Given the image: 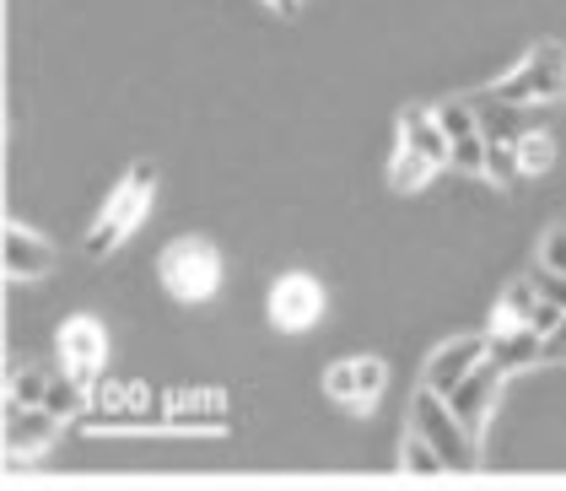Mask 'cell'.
Segmentation results:
<instances>
[{
    "mask_svg": "<svg viewBox=\"0 0 566 491\" xmlns=\"http://www.w3.org/2000/svg\"><path fill=\"white\" fill-rule=\"evenodd\" d=\"M399 470H405V476H437V470H442V453L410 427L405 443H399Z\"/></svg>",
    "mask_w": 566,
    "mask_h": 491,
    "instance_id": "cell-19",
    "label": "cell"
},
{
    "mask_svg": "<svg viewBox=\"0 0 566 491\" xmlns=\"http://www.w3.org/2000/svg\"><path fill=\"white\" fill-rule=\"evenodd\" d=\"M54 270V243L39 238L28 222H6V275L11 281H39Z\"/></svg>",
    "mask_w": 566,
    "mask_h": 491,
    "instance_id": "cell-11",
    "label": "cell"
},
{
    "mask_svg": "<svg viewBox=\"0 0 566 491\" xmlns=\"http://www.w3.org/2000/svg\"><path fill=\"white\" fill-rule=\"evenodd\" d=\"M340 410H350V416H373V410H378V395H350Z\"/></svg>",
    "mask_w": 566,
    "mask_h": 491,
    "instance_id": "cell-29",
    "label": "cell"
},
{
    "mask_svg": "<svg viewBox=\"0 0 566 491\" xmlns=\"http://www.w3.org/2000/svg\"><path fill=\"white\" fill-rule=\"evenodd\" d=\"M324 395L335 405H346L350 395H361V389H356V362H335V367L324 373Z\"/></svg>",
    "mask_w": 566,
    "mask_h": 491,
    "instance_id": "cell-23",
    "label": "cell"
},
{
    "mask_svg": "<svg viewBox=\"0 0 566 491\" xmlns=\"http://www.w3.org/2000/svg\"><path fill=\"white\" fill-rule=\"evenodd\" d=\"M518 168H523V179H545L551 168H556V140L545 130H523L518 140Z\"/></svg>",
    "mask_w": 566,
    "mask_h": 491,
    "instance_id": "cell-17",
    "label": "cell"
},
{
    "mask_svg": "<svg viewBox=\"0 0 566 491\" xmlns=\"http://www.w3.org/2000/svg\"><path fill=\"white\" fill-rule=\"evenodd\" d=\"M168 427L174 432H227V395L221 389H189L168 400Z\"/></svg>",
    "mask_w": 566,
    "mask_h": 491,
    "instance_id": "cell-13",
    "label": "cell"
},
{
    "mask_svg": "<svg viewBox=\"0 0 566 491\" xmlns=\"http://www.w3.org/2000/svg\"><path fill=\"white\" fill-rule=\"evenodd\" d=\"M485 179L496 184V189H507V184L523 179V168H518V140H485Z\"/></svg>",
    "mask_w": 566,
    "mask_h": 491,
    "instance_id": "cell-18",
    "label": "cell"
},
{
    "mask_svg": "<svg viewBox=\"0 0 566 491\" xmlns=\"http://www.w3.org/2000/svg\"><path fill=\"white\" fill-rule=\"evenodd\" d=\"M485 357V335H459V341H448V346H437L432 357H427V367H421V384L427 389H437V395H448L475 362Z\"/></svg>",
    "mask_w": 566,
    "mask_h": 491,
    "instance_id": "cell-12",
    "label": "cell"
},
{
    "mask_svg": "<svg viewBox=\"0 0 566 491\" xmlns=\"http://www.w3.org/2000/svg\"><path fill=\"white\" fill-rule=\"evenodd\" d=\"M157 275H163V292H168L174 303H189V309L211 303L221 292L217 243H211V238H174V243L163 249V260H157Z\"/></svg>",
    "mask_w": 566,
    "mask_h": 491,
    "instance_id": "cell-2",
    "label": "cell"
},
{
    "mask_svg": "<svg viewBox=\"0 0 566 491\" xmlns=\"http://www.w3.org/2000/svg\"><path fill=\"white\" fill-rule=\"evenodd\" d=\"M60 427L65 421L49 405H6V459L28 464V459L49 453V443L60 438Z\"/></svg>",
    "mask_w": 566,
    "mask_h": 491,
    "instance_id": "cell-10",
    "label": "cell"
},
{
    "mask_svg": "<svg viewBox=\"0 0 566 491\" xmlns=\"http://www.w3.org/2000/svg\"><path fill=\"white\" fill-rule=\"evenodd\" d=\"M356 389L361 395H384L389 389V367L378 357H356Z\"/></svg>",
    "mask_w": 566,
    "mask_h": 491,
    "instance_id": "cell-25",
    "label": "cell"
},
{
    "mask_svg": "<svg viewBox=\"0 0 566 491\" xmlns=\"http://www.w3.org/2000/svg\"><path fill=\"white\" fill-rule=\"evenodd\" d=\"M437 174H442L437 163H427L421 152H410V146L394 140V157H389V189L394 195H416V189H427Z\"/></svg>",
    "mask_w": 566,
    "mask_h": 491,
    "instance_id": "cell-16",
    "label": "cell"
},
{
    "mask_svg": "<svg viewBox=\"0 0 566 491\" xmlns=\"http://www.w3.org/2000/svg\"><path fill=\"white\" fill-rule=\"evenodd\" d=\"M399 146H410L427 163L448 168V130L437 125V108H427V103H405L399 108Z\"/></svg>",
    "mask_w": 566,
    "mask_h": 491,
    "instance_id": "cell-14",
    "label": "cell"
},
{
    "mask_svg": "<svg viewBox=\"0 0 566 491\" xmlns=\"http://www.w3.org/2000/svg\"><path fill=\"white\" fill-rule=\"evenodd\" d=\"M502 378H507V373H502L496 362L480 357L475 367H470V373H464L448 395H442V400H448V410L459 416V427H464L470 438H480V432H485L491 410H496V400H502Z\"/></svg>",
    "mask_w": 566,
    "mask_h": 491,
    "instance_id": "cell-6",
    "label": "cell"
},
{
    "mask_svg": "<svg viewBox=\"0 0 566 491\" xmlns=\"http://www.w3.org/2000/svg\"><path fill=\"white\" fill-rule=\"evenodd\" d=\"M491 97L513 103V108H539V103H562L566 97V44L556 39H539L528 49V60L513 65L502 82H491Z\"/></svg>",
    "mask_w": 566,
    "mask_h": 491,
    "instance_id": "cell-3",
    "label": "cell"
},
{
    "mask_svg": "<svg viewBox=\"0 0 566 491\" xmlns=\"http://www.w3.org/2000/svg\"><path fill=\"white\" fill-rule=\"evenodd\" d=\"M539 265L562 270V275H566V222L545 227V238H539Z\"/></svg>",
    "mask_w": 566,
    "mask_h": 491,
    "instance_id": "cell-24",
    "label": "cell"
},
{
    "mask_svg": "<svg viewBox=\"0 0 566 491\" xmlns=\"http://www.w3.org/2000/svg\"><path fill=\"white\" fill-rule=\"evenodd\" d=\"M54 346H60L65 373H71L82 389H92V384H97V373H103V362H108V330H103L92 313H71V318L60 324Z\"/></svg>",
    "mask_w": 566,
    "mask_h": 491,
    "instance_id": "cell-7",
    "label": "cell"
},
{
    "mask_svg": "<svg viewBox=\"0 0 566 491\" xmlns=\"http://www.w3.org/2000/svg\"><path fill=\"white\" fill-rule=\"evenodd\" d=\"M562 303H545V297H539V309L528 313V324H534V330H539V335H551V330H556V324H562Z\"/></svg>",
    "mask_w": 566,
    "mask_h": 491,
    "instance_id": "cell-27",
    "label": "cell"
},
{
    "mask_svg": "<svg viewBox=\"0 0 566 491\" xmlns=\"http://www.w3.org/2000/svg\"><path fill=\"white\" fill-rule=\"evenodd\" d=\"M264 6H275L281 17H297V11H303V0H264Z\"/></svg>",
    "mask_w": 566,
    "mask_h": 491,
    "instance_id": "cell-30",
    "label": "cell"
},
{
    "mask_svg": "<svg viewBox=\"0 0 566 491\" xmlns=\"http://www.w3.org/2000/svg\"><path fill=\"white\" fill-rule=\"evenodd\" d=\"M151 195H157V163H135L130 174L119 179V189L108 195V206L97 211V222H92L87 243H82V249H87V260H108V254H119V243L146 222Z\"/></svg>",
    "mask_w": 566,
    "mask_h": 491,
    "instance_id": "cell-1",
    "label": "cell"
},
{
    "mask_svg": "<svg viewBox=\"0 0 566 491\" xmlns=\"http://www.w3.org/2000/svg\"><path fill=\"white\" fill-rule=\"evenodd\" d=\"M329 309V297H324V286H318V275H307V270H286L275 286H270V324L281 330V335H307L318 318Z\"/></svg>",
    "mask_w": 566,
    "mask_h": 491,
    "instance_id": "cell-5",
    "label": "cell"
},
{
    "mask_svg": "<svg viewBox=\"0 0 566 491\" xmlns=\"http://www.w3.org/2000/svg\"><path fill=\"white\" fill-rule=\"evenodd\" d=\"M6 395H11L6 405H44L49 400V373H39V367H17L11 384H6Z\"/></svg>",
    "mask_w": 566,
    "mask_h": 491,
    "instance_id": "cell-21",
    "label": "cell"
},
{
    "mask_svg": "<svg viewBox=\"0 0 566 491\" xmlns=\"http://www.w3.org/2000/svg\"><path fill=\"white\" fill-rule=\"evenodd\" d=\"M44 405L60 416V421H76V416L87 410V389H82L71 373H65V378H49V400Z\"/></svg>",
    "mask_w": 566,
    "mask_h": 491,
    "instance_id": "cell-20",
    "label": "cell"
},
{
    "mask_svg": "<svg viewBox=\"0 0 566 491\" xmlns=\"http://www.w3.org/2000/svg\"><path fill=\"white\" fill-rule=\"evenodd\" d=\"M545 362H566V313H562V324L545 335Z\"/></svg>",
    "mask_w": 566,
    "mask_h": 491,
    "instance_id": "cell-28",
    "label": "cell"
},
{
    "mask_svg": "<svg viewBox=\"0 0 566 491\" xmlns=\"http://www.w3.org/2000/svg\"><path fill=\"white\" fill-rule=\"evenodd\" d=\"M502 309L513 313V318H523V324H528V313L539 309V286H534L528 275H518V281H513V286L502 292Z\"/></svg>",
    "mask_w": 566,
    "mask_h": 491,
    "instance_id": "cell-22",
    "label": "cell"
},
{
    "mask_svg": "<svg viewBox=\"0 0 566 491\" xmlns=\"http://www.w3.org/2000/svg\"><path fill=\"white\" fill-rule=\"evenodd\" d=\"M528 281L539 286V297H545V303H562V309H566V275H562V270L534 265V270H528Z\"/></svg>",
    "mask_w": 566,
    "mask_h": 491,
    "instance_id": "cell-26",
    "label": "cell"
},
{
    "mask_svg": "<svg viewBox=\"0 0 566 491\" xmlns=\"http://www.w3.org/2000/svg\"><path fill=\"white\" fill-rule=\"evenodd\" d=\"M470 108H475V119H480V130H485V140H523V108L502 103V97H491V92L470 97Z\"/></svg>",
    "mask_w": 566,
    "mask_h": 491,
    "instance_id": "cell-15",
    "label": "cell"
},
{
    "mask_svg": "<svg viewBox=\"0 0 566 491\" xmlns=\"http://www.w3.org/2000/svg\"><path fill=\"white\" fill-rule=\"evenodd\" d=\"M485 357L496 362L502 373H523V367H539L545 362V335L534 324H523L496 303L491 324H485Z\"/></svg>",
    "mask_w": 566,
    "mask_h": 491,
    "instance_id": "cell-8",
    "label": "cell"
},
{
    "mask_svg": "<svg viewBox=\"0 0 566 491\" xmlns=\"http://www.w3.org/2000/svg\"><path fill=\"white\" fill-rule=\"evenodd\" d=\"M410 427L442 453V470H464V476L480 470V438H470L459 427V416L448 410V400L437 389H427V384L410 395Z\"/></svg>",
    "mask_w": 566,
    "mask_h": 491,
    "instance_id": "cell-4",
    "label": "cell"
},
{
    "mask_svg": "<svg viewBox=\"0 0 566 491\" xmlns=\"http://www.w3.org/2000/svg\"><path fill=\"white\" fill-rule=\"evenodd\" d=\"M437 125L448 130V168L485 179V130H480L470 97H442L437 103Z\"/></svg>",
    "mask_w": 566,
    "mask_h": 491,
    "instance_id": "cell-9",
    "label": "cell"
}]
</instances>
